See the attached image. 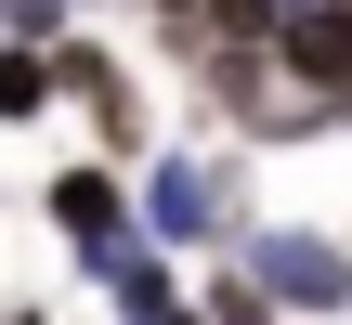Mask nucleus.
<instances>
[{
    "instance_id": "obj_1",
    "label": "nucleus",
    "mask_w": 352,
    "mask_h": 325,
    "mask_svg": "<svg viewBox=\"0 0 352 325\" xmlns=\"http://www.w3.org/2000/svg\"><path fill=\"white\" fill-rule=\"evenodd\" d=\"M131 195H144V234H157V248L209 261V248H235V221H248V143H235V130L157 143V156L131 169Z\"/></svg>"
},
{
    "instance_id": "obj_2",
    "label": "nucleus",
    "mask_w": 352,
    "mask_h": 325,
    "mask_svg": "<svg viewBox=\"0 0 352 325\" xmlns=\"http://www.w3.org/2000/svg\"><path fill=\"white\" fill-rule=\"evenodd\" d=\"M52 104H65L104 156H131V169L157 156V91H144V65H131L104 26H65V39H52Z\"/></svg>"
},
{
    "instance_id": "obj_3",
    "label": "nucleus",
    "mask_w": 352,
    "mask_h": 325,
    "mask_svg": "<svg viewBox=\"0 0 352 325\" xmlns=\"http://www.w3.org/2000/svg\"><path fill=\"white\" fill-rule=\"evenodd\" d=\"M235 261L287 300V325H352V234H327V221H235Z\"/></svg>"
},
{
    "instance_id": "obj_4",
    "label": "nucleus",
    "mask_w": 352,
    "mask_h": 325,
    "mask_svg": "<svg viewBox=\"0 0 352 325\" xmlns=\"http://www.w3.org/2000/svg\"><path fill=\"white\" fill-rule=\"evenodd\" d=\"M78 287H91V313H104V325H183V313H196V261L157 248L144 221L104 234V248H78Z\"/></svg>"
},
{
    "instance_id": "obj_5",
    "label": "nucleus",
    "mask_w": 352,
    "mask_h": 325,
    "mask_svg": "<svg viewBox=\"0 0 352 325\" xmlns=\"http://www.w3.org/2000/svg\"><path fill=\"white\" fill-rule=\"evenodd\" d=\"M39 221H52V248H65V261H78V248H104V234H131V221H144L131 156H104V143H91V156H65V169L39 182Z\"/></svg>"
},
{
    "instance_id": "obj_6",
    "label": "nucleus",
    "mask_w": 352,
    "mask_h": 325,
    "mask_svg": "<svg viewBox=\"0 0 352 325\" xmlns=\"http://www.w3.org/2000/svg\"><path fill=\"white\" fill-rule=\"evenodd\" d=\"M274 65H287L300 91L352 104V0H287V26H274Z\"/></svg>"
},
{
    "instance_id": "obj_7",
    "label": "nucleus",
    "mask_w": 352,
    "mask_h": 325,
    "mask_svg": "<svg viewBox=\"0 0 352 325\" xmlns=\"http://www.w3.org/2000/svg\"><path fill=\"white\" fill-rule=\"evenodd\" d=\"M196 325H287V300H274L235 248H209V261H196Z\"/></svg>"
},
{
    "instance_id": "obj_8",
    "label": "nucleus",
    "mask_w": 352,
    "mask_h": 325,
    "mask_svg": "<svg viewBox=\"0 0 352 325\" xmlns=\"http://www.w3.org/2000/svg\"><path fill=\"white\" fill-rule=\"evenodd\" d=\"M39 117H52V39L0 26V130H39Z\"/></svg>"
},
{
    "instance_id": "obj_9",
    "label": "nucleus",
    "mask_w": 352,
    "mask_h": 325,
    "mask_svg": "<svg viewBox=\"0 0 352 325\" xmlns=\"http://www.w3.org/2000/svg\"><path fill=\"white\" fill-rule=\"evenodd\" d=\"M0 26L13 39H65V26H91V0H0Z\"/></svg>"
},
{
    "instance_id": "obj_10",
    "label": "nucleus",
    "mask_w": 352,
    "mask_h": 325,
    "mask_svg": "<svg viewBox=\"0 0 352 325\" xmlns=\"http://www.w3.org/2000/svg\"><path fill=\"white\" fill-rule=\"evenodd\" d=\"M118 13H144V26H170V13H183V0H118Z\"/></svg>"
},
{
    "instance_id": "obj_11",
    "label": "nucleus",
    "mask_w": 352,
    "mask_h": 325,
    "mask_svg": "<svg viewBox=\"0 0 352 325\" xmlns=\"http://www.w3.org/2000/svg\"><path fill=\"white\" fill-rule=\"evenodd\" d=\"M0 325H52V313H39V300H13V313H0Z\"/></svg>"
},
{
    "instance_id": "obj_12",
    "label": "nucleus",
    "mask_w": 352,
    "mask_h": 325,
    "mask_svg": "<svg viewBox=\"0 0 352 325\" xmlns=\"http://www.w3.org/2000/svg\"><path fill=\"white\" fill-rule=\"evenodd\" d=\"M0 313H13V287H0Z\"/></svg>"
}]
</instances>
